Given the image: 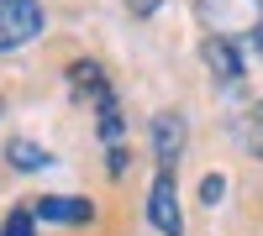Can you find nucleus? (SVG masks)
I'll use <instances>...</instances> for the list:
<instances>
[{
  "label": "nucleus",
  "instance_id": "1",
  "mask_svg": "<svg viewBox=\"0 0 263 236\" xmlns=\"http://www.w3.org/2000/svg\"><path fill=\"white\" fill-rule=\"evenodd\" d=\"M200 16V58L211 69V84L232 105L263 100V0H195Z\"/></svg>",
  "mask_w": 263,
  "mask_h": 236
},
{
  "label": "nucleus",
  "instance_id": "2",
  "mask_svg": "<svg viewBox=\"0 0 263 236\" xmlns=\"http://www.w3.org/2000/svg\"><path fill=\"white\" fill-rule=\"evenodd\" d=\"M69 79H74V90H79V95H95V111H100V137H105V147H111V174H121V168H126V158H121V105H116V90L105 84V74L95 69V63H74V69H69Z\"/></svg>",
  "mask_w": 263,
  "mask_h": 236
},
{
  "label": "nucleus",
  "instance_id": "3",
  "mask_svg": "<svg viewBox=\"0 0 263 236\" xmlns=\"http://www.w3.org/2000/svg\"><path fill=\"white\" fill-rule=\"evenodd\" d=\"M42 21H48L42 0H0V53H16L27 42H37Z\"/></svg>",
  "mask_w": 263,
  "mask_h": 236
},
{
  "label": "nucleus",
  "instance_id": "4",
  "mask_svg": "<svg viewBox=\"0 0 263 236\" xmlns=\"http://www.w3.org/2000/svg\"><path fill=\"white\" fill-rule=\"evenodd\" d=\"M147 221L158 226V236H184V216H179V189H174V174H153L147 189Z\"/></svg>",
  "mask_w": 263,
  "mask_h": 236
},
{
  "label": "nucleus",
  "instance_id": "5",
  "mask_svg": "<svg viewBox=\"0 0 263 236\" xmlns=\"http://www.w3.org/2000/svg\"><path fill=\"white\" fill-rule=\"evenodd\" d=\"M179 153H184V116L179 111H158L153 116V158H158L163 174L179 168Z\"/></svg>",
  "mask_w": 263,
  "mask_h": 236
},
{
  "label": "nucleus",
  "instance_id": "6",
  "mask_svg": "<svg viewBox=\"0 0 263 236\" xmlns=\"http://www.w3.org/2000/svg\"><path fill=\"white\" fill-rule=\"evenodd\" d=\"M90 216H95V205L79 195H42L32 205V221H48V226H84Z\"/></svg>",
  "mask_w": 263,
  "mask_h": 236
},
{
  "label": "nucleus",
  "instance_id": "7",
  "mask_svg": "<svg viewBox=\"0 0 263 236\" xmlns=\"http://www.w3.org/2000/svg\"><path fill=\"white\" fill-rule=\"evenodd\" d=\"M6 158H11V168H21V174H32V168H48L53 158L42 153L37 142H27V137H11L6 142Z\"/></svg>",
  "mask_w": 263,
  "mask_h": 236
},
{
  "label": "nucleus",
  "instance_id": "8",
  "mask_svg": "<svg viewBox=\"0 0 263 236\" xmlns=\"http://www.w3.org/2000/svg\"><path fill=\"white\" fill-rule=\"evenodd\" d=\"M242 142L263 158V100H253L248 111H242Z\"/></svg>",
  "mask_w": 263,
  "mask_h": 236
},
{
  "label": "nucleus",
  "instance_id": "9",
  "mask_svg": "<svg viewBox=\"0 0 263 236\" xmlns=\"http://www.w3.org/2000/svg\"><path fill=\"white\" fill-rule=\"evenodd\" d=\"M0 236H37L32 210H11V216H6V226H0Z\"/></svg>",
  "mask_w": 263,
  "mask_h": 236
},
{
  "label": "nucleus",
  "instance_id": "10",
  "mask_svg": "<svg viewBox=\"0 0 263 236\" xmlns=\"http://www.w3.org/2000/svg\"><path fill=\"white\" fill-rule=\"evenodd\" d=\"M221 195H227V174H205V179H200V200L216 210V205H221Z\"/></svg>",
  "mask_w": 263,
  "mask_h": 236
},
{
  "label": "nucleus",
  "instance_id": "11",
  "mask_svg": "<svg viewBox=\"0 0 263 236\" xmlns=\"http://www.w3.org/2000/svg\"><path fill=\"white\" fill-rule=\"evenodd\" d=\"M158 6H163V0H126V11H132V16H153Z\"/></svg>",
  "mask_w": 263,
  "mask_h": 236
}]
</instances>
